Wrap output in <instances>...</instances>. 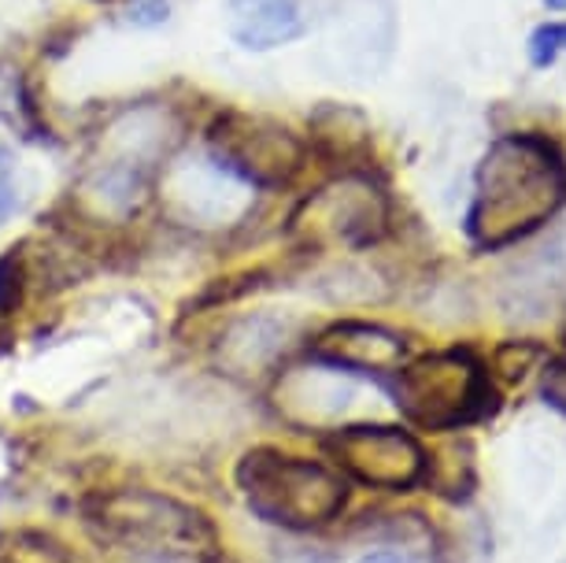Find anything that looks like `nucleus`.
I'll list each match as a JSON object with an SVG mask.
<instances>
[{"mask_svg": "<svg viewBox=\"0 0 566 563\" xmlns=\"http://www.w3.org/2000/svg\"><path fill=\"white\" fill-rule=\"evenodd\" d=\"M566 301V227L552 241L518 263L504 285V304L511 315L541 319L548 307Z\"/></svg>", "mask_w": 566, "mask_h": 563, "instance_id": "nucleus-12", "label": "nucleus"}, {"mask_svg": "<svg viewBox=\"0 0 566 563\" xmlns=\"http://www.w3.org/2000/svg\"><path fill=\"white\" fill-rule=\"evenodd\" d=\"M323 449L348 482H359L367 490L408 493L422 486V441L392 423H340L323 438Z\"/></svg>", "mask_w": 566, "mask_h": 563, "instance_id": "nucleus-6", "label": "nucleus"}, {"mask_svg": "<svg viewBox=\"0 0 566 563\" xmlns=\"http://www.w3.org/2000/svg\"><path fill=\"white\" fill-rule=\"evenodd\" d=\"M167 12H170V0H130V19L137 27L164 23Z\"/></svg>", "mask_w": 566, "mask_h": 563, "instance_id": "nucleus-20", "label": "nucleus"}, {"mask_svg": "<svg viewBox=\"0 0 566 563\" xmlns=\"http://www.w3.org/2000/svg\"><path fill=\"white\" fill-rule=\"evenodd\" d=\"M544 4H548L552 12H566V0H544Z\"/></svg>", "mask_w": 566, "mask_h": 563, "instance_id": "nucleus-23", "label": "nucleus"}, {"mask_svg": "<svg viewBox=\"0 0 566 563\" xmlns=\"http://www.w3.org/2000/svg\"><path fill=\"white\" fill-rule=\"evenodd\" d=\"M392 405L411 427L448 434L485 423L496 411V386L470 348H441L392 371Z\"/></svg>", "mask_w": 566, "mask_h": 563, "instance_id": "nucleus-4", "label": "nucleus"}, {"mask_svg": "<svg viewBox=\"0 0 566 563\" xmlns=\"http://www.w3.org/2000/svg\"><path fill=\"white\" fill-rule=\"evenodd\" d=\"M566 205V159L541 134H507L478 164L467 208V238L496 252L530 238Z\"/></svg>", "mask_w": 566, "mask_h": 563, "instance_id": "nucleus-1", "label": "nucleus"}, {"mask_svg": "<svg viewBox=\"0 0 566 563\" xmlns=\"http://www.w3.org/2000/svg\"><path fill=\"white\" fill-rule=\"evenodd\" d=\"M85 526L104 545L145 563H216L222 541L197 504L159 490H101L82 501Z\"/></svg>", "mask_w": 566, "mask_h": 563, "instance_id": "nucleus-2", "label": "nucleus"}, {"mask_svg": "<svg viewBox=\"0 0 566 563\" xmlns=\"http://www.w3.org/2000/svg\"><path fill=\"white\" fill-rule=\"evenodd\" d=\"M433 560L437 563H489L493 560V538L482 519H463V523L430 530Z\"/></svg>", "mask_w": 566, "mask_h": 563, "instance_id": "nucleus-16", "label": "nucleus"}, {"mask_svg": "<svg viewBox=\"0 0 566 563\" xmlns=\"http://www.w3.org/2000/svg\"><path fill=\"white\" fill-rule=\"evenodd\" d=\"M312 359L352 371V375H392L408 364V342L378 323L340 319L312 342Z\"/></svg>", "mask_w": 566, "mask_h": 563, "instance_id": "nucleus-10", "label": "nucleus"}, {"mask_svg": "<svg viewBox=\"0 0 566 563\" xmlns=\"http://www.w3.org/2000/svg\"><path fill=\"white\" fill-rule=\"evenodd\" d=\"M541 400L559 411V416H566V353L552 356L541 367Z\"/></svg>", "mask_w": 566, "mask_h": 563, "instance_id": "nucleus-19", "label": "nucleus"}, {"mask_svg": "<svg viewBox=\"0 0 566 563\" xmlns=\"http://www.w3.org/2000/svg\"><path fill=\"white\" fill-rule=\"evenodd\" d=\"M15 211V183H12V156L0 148V219Z\"/></svg>", "mask_w": 566, "mask_h": 563, "instance_id": "nucleus-21", "label": "nucleus"}, {"mask_svg": "<svg viewBox=\"0 0 566 563\" xmlns=\"http://www.w3.org/2000/svg\"><path fill=\"white\" fill-rule=\"evenodd\" d=\"M211 156L252 189H277L304 167V145L263 115L222 112L211 126Z\"/></svg>", "mask_w": 566, "mask_h": 563, "instance_id": "nucleus-7", "label": "nucleus"}, {"mask_svg": "<svg viewBox=\"0 0 566 563\" xmlns=\"http://www.w3.org/2000/svg\"><path fill=\"white\" fill-rule=\"evenodd\" d=\"M359 563H411L403 552H392V549H378V552H367Z\"/></svg>", "mask_w": 566, "mask_h": 563, "instance_id": "nucleus-22", "label": "nucleus"}, {"mask_svg": "<svg viewBox=\"0 0 566 563\" xmlns=\"http://www.w3.org/2000/svg\"><path fill=\"white\" fill-rule=\"evenodd\" d=\"M389 230V197L370 175L345 171L318 186L290 219V238L304 252H352L370 249Z\"/></svg>", "mask_w": 566, "mask_h": 563, "instance_id": "nucleus-5", "label": "nucleus"}, {"mask_svg": "<svg viewBox=\"0 0 566 563\" xmlns=\"http://www.w3.org/2000/svg\"><path fill=\"white\" fill-rule=\"evenodd\" d=\"M249 183L227 171L216 156L186 159L164 175V205L186 227H233L249 216Z\"/></svg>", "mask_w": 566, "mask_h": 563, "instance_id": "nucleus-8", "label": "nucleus"}, {"mask_svg": "<svg viewBox=\"0 0 566 563\" xmlns=\"http://www.w3.org/2000/svg\"><path fill=\"white\" fill-rule=\"evenodd\" d=\"M27 260L23 252L8 249L4 257H0V315H12L19 304H23V293H27Z\"/></svg>", "mask_w": 566, "mask_h": 563, "instance_id": "nucleus-17", "label": "nucleus"}, {"mask_svg": "<svg viewBox=\"0 0 566 563\" xmlns=\"http://www.w3.org/2000/svg\"><path fill=\"white\" fill-rule=\"evenodd\" d=\"M422 486H430L437 497H444V501H452V504H467L478 486L474 445L467 438H459V441L441 445L437 452H426Z\"/></svg>", "mask_w": 566, "mask_h": 563, "instance_id": "nucleus-14", "label": "nucleus"}, {"mask_svg": "<svg viewBox=\"0 0 566 563\" xmlns=\"http://www.w3.org/2000/svg\"><path fill=\"white\" fill-rule=\"evenodd\" d=\"M526 52H530L533 67H552V63L566 52V23H559V19H552V23H541L530 34Z\"/></svg>", "mask_w": 566, "mask_h": 563, "instance_id": "nucleus-18", "label": "nucleus"}, {"mask_svg": "<svg viewBox=\"0 0 566 563\" xmlns=\"http://www.w3.org/2000/svg\"><path fill=\"white\" fill-rule=\"evenodd\" d=\"M312 137L326 156L359 159L370 148V123L363 119V112L345 104H323L312 115Z\"/></svg>", "mask_w": 566, "mask_h": 563, "instance_id": "nucleus-15", "label": "nucleus"}, {"mask_svg": "<svg viewBox=\"0 0 566 563\" xmlns=\"http://www.w3.org/2000/svg\"><path fill=\"white\" fill-rule=\"evenodd\" d=\"M296 334V323L285 315L252 312L241 315L222 331L219 337V367L233 378H260L282 364L285 348H290Z\"/></svg>", "mask_w": 566, "mask_h": 563, "instance_id": "nucleus-11", "label": "nucleus"}, {"mask_svg": "<svg viewBox=\"0 0 566 563\" xmlns=\"http://www.w3.org/2000/svg\"><path fill=\"white\" fill-rule=\"evenodd\" d=\"M296 563H326V560H318V556H301Z\"/></svg>", "mask_w": 566, "mask_h": 563, "instance_id": "nucleus-24", "label": "nucleus"}, {"mask_svg": "<svg viewBox=\"0 0 566 563\" xmlns=\"http://www.w3.org/2000/svg\"><path fill=\"white\" fill-rule=\"evenodd\" d=\"M359 375L340 367H329L323 359H312L304 367L282 371L274 382V405L296 427H323L334 430L337 419L348 416V408L359 397Z\"/></svg>", "mask_w": 566, "mask_h": 563, "instance_id": "nucleus-9", "label": "nucleus"}, {"mask_svg": "<svg viewBox=\"0 0 566 563\" xmlns=\"http://www.w3.org/2000/svg\"><path fill=\"white\" fill-rule=\"evenodd\" d=\"M233 486L260 523L293 534L329 526L348 504V478L334 463L285 452L277 445L244 449L233 467Z\"/></svg>", "mask_w": 566, "mask_h": 563, "instance_id": "nucleus-3", "label": "nucleus"}, {"mask_svg": "<svg viewBox=\"0 0 566 563\" xmlns=\"http://www.w3.org/2000/svg\"><path fill=\"white\" fill-rule=\"evenodd\" d=\"M227 15L230 38L252 52L290 45L312 27L304 0H230Z\"/></svg>", "mask_w": 566, "mask_h": 563, "instance_id": "nucleus-13", "label": "nucleus"}]
</instances>
